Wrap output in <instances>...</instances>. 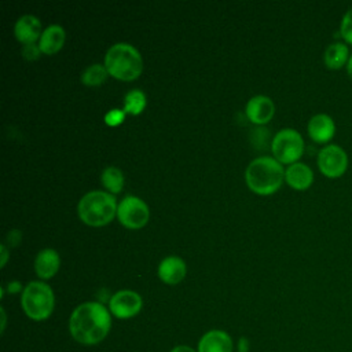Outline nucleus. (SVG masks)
Masks as SVG:
<instances>
[{
	"label": "nucleus",
	"mask_w": 352,
	"mask_h": 352,
	"mask_svg": "<svg viewBox=\"0 0 352 352\" xmlns=\"http://www.w3.org/2000/svg\"><path fill=\"white\" fill-rule=\"evenodd\" d=\"M169 352H198V351L194 349V348L190 346V345L180 344V345H175Z\"/></svg>",
	"instance_id": "25"
},
{
	"label": "nucleus",
	"mask_w": 352,
	"mask_h": 352,
	"mask_svg": "<svg viewBox=\"0 0 352 352\" xmlns=\"http://www.w3.org/2000/svg\"><path fill=\"white\" fill-rule=\"evenodd\" d=\"M124 117H125V111H124V110L113 109V110H110L109 113H106L104 121H106L107 125L116 126V125H118V124H121V122L124 121Z\"/></svg>",
	"instance_id": "23"
},
{
	"label": "nucleus",
	"mask_w": 352,
	"mask_h": 352,
	"mask_svg": "<svg viewBox=\"0 0 352 352\" xmlns=\"http://www.w3.org/2000/svg\"><path fill=\"white\" fill-rule=\"evenodd\" d=\"M285 180L292 188L304 191L312 186L314 172L307 164L297 161L285 169Z\"/></svg>",
	"instance_id": "13"
},
{
	"label": "nucleus",
	"mask_w": 352,
	"mask_h": 352,
	"mask_svg": "<svg viewBox=\"0 0 352 352\" xmlns=\"http://www.w3.org/2000/svg\"><path fill=\"white\" fill-rule=\"evenodd\" d=\"M143 307V300L133 290H118L109 300V311L118 319H129L136 316Z\"/></svg>",
	"instance_id": "9"
},
{
	"label": "nucleus",
	"mask_w": 352,
	"mask_h": 352,
	"mask_svg": "<svg viewBox=\"0 0 352 352\" xmlns=\"http://www.w3.org/2000/svg\"><path fill=\"white\" fill-rule=\"evenodd\" d=\"M274 158L280 164L292 165L300 160L304 151V139L293 128H283L275 133L271 142Z\"/></svg>",
	"instance_id": "6"
},
{
	"label": "nucleus",
	"mask_w": 352,
	"mask_h": 352,
	"mask_svg": "<svg viewBox=\"0 0 352 352\" xmlns=\"http://www.w3.org/2000/svg\"><path fill=\"white\" fill-rule=\"evenodd\" d=\"M245 179L248 187L261 195L279 190L285 180V169L274 157H257L246 168Z\"/></svg>",
	"instance_id": "2"
},
{
	"label": "nucleus",
	"mask_w": 352,
	"mask_h": 352,
	"mask_svg": "<svg viewBox=\"0 0 352 352\" xmlns=\"http://www.w3.org/2000/svg\"><path fill=\"white\" fill-rule=\"evenodd\" d=\"M349 48L344 41H334L329 44L323 54L324 66L330 70H340L346 66L349 59Z\"/></svg>",
	"instance_id": "18"
},
{
	"label": "nucleus",
	"mask_w": 352,
	"mask_h": 352,
	"mask_svg": "<svg viewBox=\"0 0 352 352\" xmlns=\"http://www.w3.org/2000/svg\"><path fill=\"white\" fill-rule=\"evenodd\" d=\"M1 267H4L6 265V263H7V257H8V254H7V248H6V245L3 243L1 245Z\"/></svg>",
	"instance_id": "27"
},
{
	"label": "nucleus",
	"mask_w": 352,
	"mask_h": 352,
	"mask_svg": "<svg viewBox=\"0 0 352 352\" xmlns=\"http://www.w3.org/2000/svg\"><path fill=\"white\" fill-rule=\"evenodd\" d=\"M275 113V104L271 98L265 95H256L249 99L246 104V116L254 124H267Z\"/></svg>",
	"instance_id": "12"
},
{
	"label": "nucleus",
	"mask_w": 352,
	"mask_h": 352,
	"mask_svg": "<svg viewBox=\"0 0 352 352\" xmlns=\"http://www.w3.org/2000/svg\"><path fill=\"white\" fill-rule=\"evenodd\" d=\"M102 184L109 190V192L117 194L122 190L124 186V175L116 166H107L102 172Z\"/></svg>",
	"instance_id": "19"
},
{
	"label": "nucleus",
	"mask_w": 352,
	"mask_h": 352,
	"mask_svg": "<svg viewBox=\"0 0 352 352\" xmlns=\"http://www.w3.org/2000/svg\"><path fill=\"white\" fill-rule=\"evenodd\" d=\"M345 70H346V74H348V77L352 80V54H351V56H349V59H348V62H346Z\"/></svg>",
	"instance_id": "28"
},
{
	"label": "nucleus",
	"mask_w": 352,
	"mask_h": 352,
	"mask_svg": "<svg viewBox=\"0 0 352 352\" xmlns=\"http://www.w3.org/2000/svg\"><path fill=\"white\" fill-rule=\"evenodd\" d=\"M116 198L107 191L94 190L84 194L77 205L80 219L92 227H99L110 223L117 214Z\"/></svg>",
	"instance_id": "4"
},
{
	"label": "nucleus",
	"mask_w": 352,
	"mask_h": 352,
	"mask_svg": "<svg viewBox=\"0 0 352 352\" xmlns=\"http://www.w3.org/2000/svg\"><path fill=\"white\" fill-rule=\"evenodd\" d=\"M21 307L28 318L36 322L48 319L55 308L52 289L41 280L29 282L21 294Z\"/></svg>",
	"instance_id": "5"
},
{
	"label": "nucleus",
	"mask_w": 352,
	"mask_h": 352,
	"mask_svg": "<svg viewBox=\"0 0 352 352\" xmlns=\"http://www.w3.org/2000/svg\"><path fill=\"white\" fill-rule=\"evenodd\" d=\"M340 36L345 44L352 45V8H349L341 19Z\"/></svg>",
	"instance_id": "22"
},
{
	"label": "nucleus",
	"mask_w": 352,
	"mask_h": 352,
	"mask_svg": "<svg viewBox=\"0 0 352 352\" xmlns=\"http://www.w3.org/2000/svg\"><path fill=\"white\" fill-rule=\"evenodd\" d=\"M65 38H66V33L60 25H50L41 33L38 47L43 54L52 55L62 48Z\"/></svg>",
	"instance_id": "17"
},
{
	"label": "nucleus",
	"mask_w": 352,
	"mask_h": 352,
	"mask_svg": "<svg viewBox=\"0 0 352 352\" xmlns=\"http://www.w3.org/2000/svg\"><path fill=\"white\" fill-rule=\"evenodd\" d=\"M104 66L107 73L114 78L131 81L140 76L143 70V59L133 45L117 43L107 50Z\"/></svg>",
	"instance_id": "3"
},
{
	"label": "nucleus",
	"mask_w": 352,
	"mask_h": 352,
	"mask_svg": "<svg viewBox=\"0 0 352 352\" xmlns=\"http://www.w3.org/2000/svg\"><path fill=\"white\" fill-rule=\"evenodd\" d=\"M41 50L38 47V44H34V43H30V44H23V48H22V55L23 58L32 60V59H37L38 55H40Z\"/></svg>",
	"instance_id": "24"
},
{
	"label": "nucleus",
	"mask_w": 352,
	"mask_h": 352,
	"mask_svg": "<svg viewBox=\"0 0 352 352\" xmlns=\"http://www.w3.org/2000/svg\"><path fill=\"white\" fill-rule=\"evenodd\" d=\"M0 312H1V333H4V329H6V311H4V308H1Z\"/></svg>",
	"instance_id": "29"
},
{
	"label": "nucleus",
	"mask_w": 352,
	"mask_h": 352,
	"mask_svg": "<svg viewBox=\"0 0 352 352\" xmlns=\"http://www.w3.org/2000/svg\"><path fill=\"white\" fill-rule=\"evenodd\" d=\"M150 212L146 202L135 195H126L121 199L117 208V217L126 228H140L148 220Z\"/></svg>",
	"instance_id": "8"
},
{
	"label": "nucleus",
	"mask_w": 352,
	"mask_h": 352,
	"mask_svg": "<svg viewBox=\"0 0 352 352\" xmlns=\"http://www.w3.org/2000/svg\"><path fill=\"white\" fill-rule=\"evenodd\" d=\"M146 107V95L140 89H132L126 92L124 98V111L138 116Z\"/></svg>",
	"instance_id": "20"
},
{
	"label": "nucleus",
	"mask_w": 352,
	"mask_h": 352,
	"mask_svg": "<svg viewBox=\"0 0 352 352\" xmlns=\"http://www.w3.org/2000/svg\"><path fill=\"white\" fill-rule=\"evenodd\" d=\"M111 329V314L99 301H85L77 305L69 318V331L81 345L102 342Z\"/></svg>",
	"instance_id": "1"
},
{
	"label": "nucleus",
	"mask_w": 352,
	"mask_h": 352,
	"mask_svg": "<svg viewBox=\"0 0 352 352\" xmlns=\"http://www.w3.org/2000/svg\"><path fill=\"white\" fill-rule=\"evenodd\" d=\"M307 131L309 138L318 144H329L336 135L337 126L334 120L326 113H318L308 121Z\"/></svg>",
	"instance_id": "10"
},
{
	"label": "nucleus",
	"mask_w": 352,
	"mask_h": 352,
	"mask_svg": "<svg viewBox=\"0 0 352 352\" xmlns=\"http://www.w3.org/2000/svg\"><path fill=\"white\" fill-rule=\"evenodd\" d=\"M107 69L106 66L100 65V63H94L91 66H88L82 74H81V81L88 85V87H95L102 84L106 77H107Z\"/></svg>",
	"instance_id": "21"
},
{
	"label": "nucleus",
	"mask_w": 352,
	"mask_h": 352,
	"mask_svg": "<svg viewBox=\"0 0 352 352\" xmlns=\"http://www.w3.org/2000/svg\"><path fill=\"white\" fill-rule=\"evenodd\" d=\"M59 254L54 249H43L34 258V271L41 279L52 278L59 270Z\"/></svg>",
	"instance_id": "16"
},
{
	"label": "nucleus",
	"mask_w": 352,
	"mask_h": 352,
	"mask_svg": "<svg viewBox=\"0 0 352 352\" xmlns=\"http://www.w3.org/2000/svg\"><path fill=\"white\" fill-rule=\"evenodd\" d=\"M186 263L177 256L165 257L158 265V276L164 283L168 285H176L182 282L186 276Z\"/></svg>",
	"instance_id": "14"
},
{
	"label": "nucleus",
	"mask_w": 352,
	"mask_h": 352,
	"mask_svg": "<svg viewBox=\"0 0 352 352\" xmlns=\"http://www.w3.org/2000/svg\"><path fill=\"white\" fill-rule=\"evenodd\" d=\"M198 352H234L231 336L220 329H212L204 333L198 341Z\"/></svg>",
	"instance_id": "11"
},
{
	"label": "nucleus",
	"mask_w": 352,
	"mask_h": 352,
	"mask_svg": "<svg viewBox=\"0 0 352 352\" xmlns=\"http://www.w3.org/2000/svg\"><path fill=\"white\" fill-rule=\"evenodd\" d=\"M14 33H15V37L23 44L34 43L38 37H41V33H43L41 23L38 18H36L34 15H30V14L22 15L15 22Z\"/></svg>",
	"instance_id": "15"
},
{
	"label": "nucleus",
	"mask_w": 352,
	"mask_h": 352,
	"mask_svg": "<svg viewBox=\"0 0 352 352\" xmlns=\"http://www.w3.org/2000/svg\"><path fill=\"white\" fill-rule=\"evenodd\" d=\"M249 351H250V348H249L248 338H245V337L239 338V341H238V352H249Z\"/></svg>",
	"instance_id": "26"
},
{
	"label": "nucleus",
	"mask_w": 352,
	"mask_h": 352,
	"mask_svg": "<svg viewBox=\"0 0 352 352\" xmlns=\"http://www.w3.org/2000/svg\"><path fill=\"white\" fill-rule=\"evenodd\" d=\"M316 164L323 176L329 179H338L346 172L349 158L341 146L329 143L319 150Z\"/></svg>",
	"instance_id": "7"
}]
</instances>
